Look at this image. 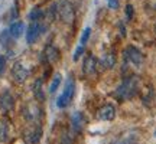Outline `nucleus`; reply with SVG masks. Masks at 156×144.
I'll return each instance as SVG.
<instances>
[{"instance_id":"obj_26","label":"nucleus","mask_w":156,"mask_h":144,"mask_svg":"<svg viewBox=\"0 0 156 144\" xmlns=\"http://www.w3.org/2000/svg\"><path fill=\"white\" fill-rule=\"evenodd\" d=\"M155 30H156V25H155Z\"/></svg>"},{"instance_id":"obj_18","label":"nucleus","mask_w":156,"mask_h":144,"mask_svg":"<svg viewBox=\"0 0 156 144\" xmlns=\"http://www.w3.org/2000/svg\"><path fill=\"white\" fill-rule=\"evenodd\" d=\"M45 16V12L41 9V7H35L32 9V12L29 13V19L32 20V22H38V20H42Z\"/></svg>"},{"instance_id":"obj_19","label":"nucleus","mask_w":156,"mask_h":144,"mask_svg":"<svg viewBox=\"0 0 156 144\" xmlns=\"http://www.w3.org/2000/svg\"><path fill=\"white\" fill-rule=\"evenodd\" d=\"M59 84H61V75H59V74H55V77H54V79H52V82H51V85H49V92L51 94H54L56 89H58Z\"/></svg>"},{"instance_id":"obj_9","label":"nucleus","mask_w":156,"mask_h":144,"mask_svg":"<svg viewBox=\"0 0 156 144\" xmlns=\"http://www.w3.org/2000/svg\"><path fill=\"white\" fill-rule=\"evenodd\" d=\"M42 58H44L45 62L54 63V62H56L59 58H61V53H59L58 48H55L54 45H48V46L45 48L44 53H42Z\"/></svg>"},{"instance_id":"obj_2","label":"nucleus","mask_w":156,"mask_h":144,"mask_svg":"<svg viewBox=\"0 0 156 144\" xmlns=\"http://www.w3.org/2000/svg\"><path fill=\"white\" fill-rule=\"evenodd\" d=\"M74 94H75V82H74V78H69L65 82V88L62 91V94L56 100V105L59 108H67L73 101Z\"/></svg>"},{"instance_id":"obj_17","label":"nucleus","mask_w":156,"mask_h":144,"mask_svg":"<svg viewBox=\"0 0 156 144\" xmlns=\"http://www.w3.org/2000/svg\"><path fill=\"white\" fill-rule=\"evenodd\" d=\"M34 94L36 97L38 101H44L45 95H44V91H42V81L41 79H36L34 84Z\"/></svg>"},{"instance_id":"obj_12","label":"nucleus","mask_w":156,"mask_h":144,"mask_svg":"<svg viewBox=\"0 0 156 144\" xmlns=\"http://www.w3.org/2000/svg\"><path fill=\"white\" fill-rule=\"evenodd\" d=\"M84 124H85V120H84V115L81 112H75L71 117V125H73V130L75 133H81L83 131Z\"/></svg>"},{"instance_id":"obj_21","label":"nucleus","mask_w":156,"mask_h":144,"mask_svg":"<svg viewBox=\"0 0 156 144\" xmlns=\"http://www.w3.org/2000/svg\"><path fill=\"white\" fill-rule=\"evenodd\" d=\"M84 53V46L83 45H80V46H78L77 49H75V52H74V56H73V59L75 62L78 61V59H80V58H81V55H83Z\"/></svg>"},{"instance_id":"obj_20","label":"nucleus","mask_w":156,"mask_h":144,"mask_svg":"<svg viewBox=\"0 0 156 144\" xmlns=\"http://www.w3.org/2000/svg\"><path fill=\"white\" fill-rule=\"evenodd\" d=\"M90 35H91V29L90 28H87V29H84V32H83V35H81V39H80V43L83 45H85L87 42H88V39H90Z\"/></svg>"},{"instance_id":"obj_5","label":"nucleus","mask_w":156,"mask_h":144,"mask_svg":"<svg viewBox=\"0 0 156 144\" xmlns=\"http://www.w3.org/2000/svg\"><path fill=\"white\" fill-rule=\"evenodd\" d=\"M124 61L129 62V63H132V65H134V67H139V65L143 63L145 56H143V53H142L137 48L127 46V48L124 49Z\"/></svg>"},{"instance_id":"obj_14","label":"nucleus","mask_w":156,"mask_h":144,"mask_svg":"<svg viewBox=\"0 0 156 144\" xmlns=\"http://www.w3.org/2000/svg\"><path fill=\"white\" fill-rule=\"evenodd\" d=\"M9 32H10V35L15 39L20 38L23 35V32H25V23L23 22H13L10 25V28H9Z\"/></svg>"},{"instance_id":"obj_1","label":"nucleus","mask_w":156,"mask_h":144,"mask_svg":"<svg viewBox=\"0 0 156 144\" xmlns=\"http://www.w3.org/2000/svg\"><path fill=\"white\" fill-rule=\"evenodd\" d=\"M139 91V78L137 77H129L123 81L119 88L114 91V97L120 101L132 100Z\"/></svg>"},{"instance_id":"obj_16","label":"nucleus","mask_w":156,"mask_h":144,"mask_svg":"<svg viewBox=\"0 0 156 144\" xmlns=\"http://www.w3.org/2000/svg\"><path fill=\"white\" fill-rule=\"evenodd\" d=\"M9 140V122L0 120V143H6Z\"/></svg>"},{"instance_id":"obj_4","label":"nucleus","mask_w":156,"mask_h":144,"mask_svg":"<svg viewBox=\"0 0 156 144\" xmlns=\"http://www.w3.org/2000/svg\"><path fill=\"white\" fill-rule=\"evenodd\" d=\"M46 29H48V25L42 23L41 20H38V22H32L30 25H29L28 30H26V40H28V43L29 45L35 43V42L39 39V36H41L42 33H45Z\"/></svg>"},{"instance_id":"obj_3","label":"nucleus","mask_w":156,"mask_h":144,"mask_svg":"<svg viewBox=\"0 0 156 144\" xmlns=\"http://www.w3.org/2000/svg\"><path fill=\"white\" fill-rule=\"evenodd\" d=\"M56 12H58V19L64 22H73L75 16V9L71 2L68 0H61L56 3Z\"/></svg>"},{"instance_id":"obj_13","label":"nucleus","mask_w":156,"mask_h":144,"mask_svg":"<svg viewBox=\"0 0 156 144\" xmlns=\"http://www.w3.org/2000/svg\"><path fill=\"white\" fill-rule=\"evenodd\" d=\"M117 62V58H116V53H114V50H112V52H107L106 55L101 58V67L104 68V69H112V68H114V65H116Z\"/></svg>"},{"instance_id":"obj_24","label":"nucleus","mask_w":156,"mask_h":144,"mask_svg":"<svg viewBox=\"0 0 156 144\" xmlns=\"http://www.w3.org/2000/svg\"><path fill=\"white\" fill-rule=\"evenodd\" d=\"M61 144H73V139H71V135L69 134H65L61 140Z\"/></svg>"},{"instance_id":"obj_23","label":"nucleus","mask_w":156,"mask_h":144,"mask_svg":"<svg viewBox=\"0 0 156 144\" xmlns=\"http://www.w3.org/2000/svg\"><path fill=\"white\" fill-rule=\"evenodd\" d=\"M6 69V58L3 55H0V75L5 72Z\"/></svg>"},{"instance_id":"obj_11","label":"nucleus","mask_w":156,"mask_h":144,"mask_svg":"<svg viewBox=\"0 0 156 144\" xmlns=\"http://www.w3.org/2000/svg\"><path fill=\"white\" fill-rule=\"evenodd\" d=\"M41 135H42V128L34 127L25 133V140L28 144H38L39 140H41Z\"/></svg>"},{"instance_id":"obj_22","label":"nucleus","mask_w":156,"mask_h":144,"mask_svg":"<svg viewBox=\"0 0 156 144\" xmlns=\"http://www.w3.org/2000/svg\"><path fill=\"white\" fill-rule=\"evenodd\" d=\"M133 13H134V9L132 5H127L126 6V16H127L129 20H132L133 19Z\"/></svg>"},{"instance_id":"obj_25","label":"nucleus","mask_w":156,"mask_h":144,"mask_svg":"<svg viewBox=\"0 0 156 144\" xmlns=\"http://www.w3.org/2000/svg\"><path fill=\"white\" fill-rule=\"evenodd\" d=\"M108 2V6L112 7V9H117L119 7V2L117 0H107Z\"/></svg>"},{"instance_id":"obj_6","label":"nucleus","mask_w":156,"mask_h":144,"mask_svg":"<svg viewBox=\"0 0 156 144\" xmlns=\"http://www.w3.org/2000/svg\"><path fill=\"white\" fill-rule=\"evenodd\" d=\"M29 77V69L23 67L20 62H16L13 67H12V78L13 81L17 84H23Z\"/></svg>"},{"instance_id":"obj_7","label":"nucleus","mask_w":156,"mask_h":144,"mask_svg":"<svg viewBox=\"0 0 156 144\" xmlns=\"http://www.w3.org/2000/svg\"><path fill=\"white\" fill-rule=\"evenodd\" d=\"M97 69H98V61L95 59L94 55L88 53V55L84 58V62H83L84 75H93V74L97 72Z\"/></svg>"},{"instance_id":"obj_15","label":"nucleus","mask_w":156,"mask_h":144,"mask_svg":"<svg viewBox=\"0 0 156 144\" xmlns=\"http://www.w3.org/2000/svg\"><path fill=\"white\" fill-rule=\"evenodd\" d=\"M13 39L15 38L10 35L9 30H3V32L0 33V43H2V46L6 48V49H9L12 45H13Z\"/></svg>"},{"instance_id":"obj_8","label":"nucleus","mask_w":156,"mask_h":144,"mask_svg":"<svg viewBox=\"0 0 156 144\" xmlns=\"http://www.w3.org/2000/svg\"><path fill=\"white\" fill-rule=\"evenodd\" d=\"M114 118H116V107L112 104L101 107L97 111V120H100V121H112Z\"/></svg>"},{"instance_id":"obj_10","label":"nucleus","mask_w":156,"mask_h":144,"mask_svg":"<svg viewBox=\"0 0 156 144\" xmlns=\"http://www.w3.org/2000/svg\"><path fill=\"white\" fill-rule=\"evenodd\" d=\"M13 107H15V98H13V95L6 89V91H3L2 95H0V108H2V111L7 112V111L13 110Z\"/></svg>"}]
</instances>
